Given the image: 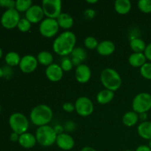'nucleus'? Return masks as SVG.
Instances as JSON below:
<instances>
[{
	"label": "nucleus",
	"mask_w": 151,
	"mask_h": 151,
	"mask_svg": "<svg viewBox=\"0 0 151 151\" xmlns=\"http://www.w3.org/2000/svg\"><path fill=\"white\" fill-rule=\"evenodd\" d=\"M71 57L76 58L81 60V61H83L86 59L87 53L86 50L83 49L82 47H75L71 53Z\"/></svg>",
	"instance_id": "cd10ccee"
},
{
	"label": "nucleus",
	"mask_w": 151,
	"mask_h": 151,
	"mask_svg": "<svg viewBox=\"0 0 151 151\" xmlns=\"http://www.w3.org/2000/svg\"><path fill=\"white\" fill-rule=\"evenodd\" d=\"M86 2L88 4H95L98 2V0H86Z\"/></svg>",
	"instance_id": "a18cd8bd"
},
{
	"label": "nucleus",
	"mask_w": 151,
	"mask_h": 151,
	"mask_svg": "<svg viewBox=\"0 0 151 151\" xmlns=\"http://www.w3.org/2000/svg\"><path fill=\"white\" fill-rule=\"evenodd\" d=\"M16 1L14 0H0V7L6 8L7 10L15 8Z\"/></svg>",
	"instance_id": "72a5a7b5"
},
{
	"label": "nucleus",
	"mask_w": 151,
	"mask_h": 151,
	"mask_svg": "<svg viewBox=\"0 0 151 151\" xmlns=\"http://www.w3.org/2000/svg\"><path fill=\"white\" fill-rule=\"evenodd\" d=\"M37 60H38V63L44 66H48L53 63V60H54V57H53L52 54L50 52L44 51L40 52L38 54L36 57Z\"/></svg>",
	"instance_id": "b1692460"
},
{
	"label": "nucleus",
	"mask_w": 151,
	"mask_h": 151,
	"mask_svg": "<svg viewBox=\"0 0 151 151\" xmlns=\"http://www.w3.org/2000/svg\"><path fill=\"white\" fill-rule=\"evenodd\" d=\"M137 6L140 11L142 13H151V0H139L137 2Z\"/></svg>",
	"instance_id": "c85d7f7f"
},
{
	"label": "nucleus",
	"mask_w": 151,
	"mask_h": 151,
	"mask_svg": "<svg viewBox=\"0 0 151 151\" xmlns=\"http://www.w3.org/2000/svg\"><path fill=\"white\" fill-rule=\"evenodd\" d=\"M38 62L36 58L32 55H26L21 58L19 66L23 73L29 74L33 72L38 67Z\"/></svg>",
	"instance_id": "9b49d317"
},
{
	"label": "nucleus",
	"mask_w": 151,
	"mask_h": 151,
	"mask_svg": "<svg viewBox=\"0 0 151 151\" xmlns=\"http://www.w3.org/2000/svg\"><path fill=\"white\" fill-rule=\"evenodd\" d=\"M60 66L63 72H69V71L72 70L73 68V64H72L71 58L68 57H64L62 59Z\"/></svg>",
	"instance_id": "473e14b6"
},
{
	"label": "nucleus",
	"mask_w": 151,
	"mask_h": 151,
	"mask_svg": "<svg viewBox=\"0 0 151 151\" xmlns=\"http://www.w3.org/2000/svg\"><path fill=\"white\" fill-rule=\"evenodd\" d=\"M98 44L99 42L97 38L93 36H88L84 39V46L88 50H97Z\"/></svg>",
	"instance_id": "c756f323"
},
{
	"label": "nucleus",
	"mask_w": 151,
	"mask_h": 151,
	"mask_svg": "<svg viewBox=\"0 0 151 151\" xmlns=\"http://www.w3.org/2000/svg\"><path fill=\"white\" fill-rule=\"evenodd\" d=\"M44 13L42 7L38 4H32L25 13V18L31 24L41 22L44 19Z\"/></svg>",
	"instance_id": "f8f14e48"
},
{
	"label": "nucleus",
	"mask_w": 151,
	"mask_h": 151,
	"mask_svg": "<svg viewBox=\"0 0 151 151\" xmlns=\"http://www.w3.org/2000/svg\"><path fill=\"white\" fill-rule=\"evenodd\" d=\"M44 16L56 19L62 13V1L60 0H44L41 4Z\"/></svg>",
	"instance_id": "6e6552de"
},
{
	"label": "nucleus",
	"mask_w": 151,
	"mask_h": 151,
	"mask_svg": "<svg viewBox=\"0 0 151 151\" xmlns=\"http://www.w3.org/2000/svg\"><path fill=\"white\" fill-rule=\"evenodd\" d=\"M75 128V123L72 121H68L65 123L64 129L68 131H72Z\"/></svg>",
	"instance_id": "c9c22d12"
},
{
	"label": "nucleus",
	"mask_w": 151,
	"mask_h": 151,
	"mask_svg": "<svg viewBox=\"0 0 151 151\" xmlns=\"http://www.w3.org/2000/svg\"><path fill=\"white\" fill-rule=\"evenodd\" d=\"M75 111L81 116H90L94 112V104L87 97H80L75 103Z\"/></svg>",
	"instance_id": "9d476101"
},
{
	"label": "nucleus",
	"mask_w": 151,
	"mask_h": 151,
	"mask_svg": "<svg viewBox=\"0 0 151 151\" xmlns=\"http://www.w3.org/2000/svg\"><path fill=\"white\" fill-rule=\"evenodd\" d=\"M20 19L21 17L19 13L16 9L13 8L6 10L1 15L0 22L3 27L7 29H11L17 27Z\"/></svg>",
	"instance_id": "1a4fd4ad"
},
{
	"label": "nucleus",
	"mask_w": 151,
	"mask_h": 151,
	"mask_svg": "<svg viewBox=\"0 0 151 151\" xmlns=\"http://www.w3.org/2000/svg\"><path fill=\"white\" fill-rule=\"evenodd\" d=\"M85 16L86 18L88 19H92L95 16V11L93 9H87L85 11Z\"/></svg>",
	"instance_id": "4c0bfd02"
},
{
	"label": "nucleus",
	"mask_w": 151,
	"mask_h": 151,
	"mask_svg": "<svg viewBox=\"0 0 151 151\" xmlns=\"http://www.w3.org/2000/svg\"><path fill=\"white\" fill-rule=\"evenodd\" d=\"M71 60H72V64H73V66H75L77 67V66H80L81 64H82V61H81V60H79V59L76 58L71 57Z\"/></svg>",
	"instance_id": "79ce46f5"
},
{
	"label": "nucleus",
	"mask_w": 151,
	"mask_h": 151,
	"mask_svg": "<svg viewBox=\"0 0 151 151\" xmlns=\"http://www.w3.org/2000/svg\"><path fill=\"white\" fill-rule=\"evenodd\" d=\"M144 54L145 55L147 60H149L151 61V43L147 45L145 50L144 52Z\"/></svg>",
	"instance_id": "e433bc0d"
},
{
	"label": "nucleus",
	"mask_w": 151,
	"mask_h": 151,
	"mask_svg": "<svg viewBox=\"0 0 151 151\" xmlns=\"http://www.w3.org/2000/svg\"><path fill=\"white\" fill-rule=\"evenodd\" d=\"M63 71L60 65L58 63H52L46 68L45 74L47 78L52 82H58L60 81L63 76Z\"/></svg>",
	"instance_id": "ddd939ff"
},
{
	"label": "nucleus",
	"mask_w": 151,
	"mask_h": 151,
	"mask_svg": "<svg viewBox=\"0 0 151 151\" xmlns=\"http://www.w3.org/2000/svg\"><path fill=\"white\" fill-rule=\"evenodd\" d=\"M58 24L56 19L45 18L39 24V32L42 36L50 38L56 35L59 30Z\"/></svg>",
	"instance_id": "0eeeda50"
},
{
	"label": "nucleus",
	"mask_w": 151,
	"mask_h": 151,
	"mask_svg": "<svg viewBox=\"0 0 151 151\" xmlns=\"http://www.w3.org/2000/svg\"><path fill=\"white\" fill-rule=\"evenodd\" d=\"M31 25H32V24L26 18H22L20 19L19 24H18L17 28L21 32H27L30 29Z\"/></svg>",
	"instance_id": "7c9ffc66"
},
{
	"label": "nucleus",
	"mask_w": 151,
	"mask_h": 151,
	"mask_svg": "<svg viewBox=\"0 0 151 151\" xmlns=\"http://www.w3.org/2000/svg\"><path fill=\"white\" fill-rule=\"evenodd\" d=\"M19 136L18 134L15 132H12L10 135V141L13 142H19Z\"/></svg>",
	"instance_id": "58836bf2"
},
{
	"label": "nucleus",
	"mask_w": 151,
	"mask_h": 151,
	"mask_svg": "<svg viewBox=\"0 0 151 151\" xmlns=\"http://www.w3.org/2000/svg\"><path fill=\"white\" fill-rule=\"evenodd\" d=\"M35 136L37 143L43 147H50L54 145L58 137L54 128L49 125L38 127L35 131Z\"/></svg>",
	"instance_id": "20e7f679"
},
{
	"label": "nucleus",
	"mask_w": 151,
	"mask_h": 151,
	"mask_svg": "<svg viewBox=\"0 0 151 151\" xmlns=\"http://www.w3.org/2000/svg\"><path fill=\"white\" fill-rule=\"evenodd\" d=\"M139 116L137 113L134 111L126 112L122 116V122L127 127H133L138 122Z\"/></svg>",
	"instance_id": "5701e85b"
},
{
	"label": "nucleus",
	"mask_w": 151,
	"mask_h": 151,
	"mask_svg": "<svg viewBox=\"0 0 151 151\" xmlns=\"http://www.w3.org/2000/svg\"><path fill=\"white\" fill-rule=\"evenodd\" d=\"M137 133L141 138L146 140L151 139V122H142L137 128Z\"/></svg>",
	"instance_id": "aec40b11"
},
{
	"label": "nucleus",
	"mask_w": 151,
	"mask_h": 151,
	"mask_svg": "<svg viewBox=\"0 0 151 151\" xmlns=\"http://www.w3.org/2000/svg\"><path fill=\"white\" fill-rule=\"evenodd\" d=\"M18 142L24 148L29 149L35 147L37 143V140L34 134L26 132L19 136V139Z\"/></svg>",
	"instance_id": "f3484780"
},
{
	"label": "nucleus",
	"mask_w": 151,
	"mask_h": 151,
	"mask_svg": "<svg viewBox=\"0 0 151 151\" xmlns=\"http://www.w3.org/2000/svg\"><path fill=\"white\" fill-rule=\"evenodd\" d=\"M63 111H65L66 112H68V113H72L74 111H75V104L72 103H65L63 105Z\"/></svg>",
	"instance_id": "f704fd0d"
},
{
	"label": "nucleus",
	"mask_w": 151,
	"mask_h": 151,
	"mask_svg": "<svg viewBox=\"0 0 151 151\" xmlns=\"http://www.w3.org/2000/svg\"><path fill=\"white\" fill-rule=\"evenodd\" d=\"M1 105H0V112H1Z\"/></svg>",
	"instance_id": "8fccbe9b"
},
{
	"label": "nucleus",
	"mask_w": 151,
	"mask_h": 151,
	"mask_svg": "<svg viewBox=\"0 0 151 151\" xmlns=\"http://www.w3.org/2000/svg\"><path fill=\"white\" fill-rule=\"evenodd\" d=\"M125 151H133V150H125Z\"/></svg>",
	"instance_id": "3c124183"
},
{
	"label": "nucleus",
	"mask_w": 151,
	"mask_h": 151,
	"mask_svg": "<svg viewBox=\"0 0 151 151\" xmlns=\"http://www.w3.org/2000/svg\"><path fill=\"white\" fill-rule=\"evenodd\" d=\"M32 4V0H16L15 9L19 13H26Z\"/></svg>",
	"instance_id": "bb28decb"
},
{
	"label": "nucleus",
	"mask_w": 151,
	"mask_h": 151,
	"mask_svg": "<svg viewBox=\"0 0 151 151\" xmlns=\"http://www.w3.org/2000/svg\"><path fill=\"white\" fill-rule=\"evenodd\" d=\"M91 77V71L89 66L86 64H81L75 69V78L81 83H86Z\"/></svg>",
	"instance_id": "4468645a"
},
{
	"label": "nucleus",
	"mask_w": 151,
	"mask_h": 151,
	"mask_svg": "<svg viewBox=\"0 0 151 151\" xmlns=\"http://www.w3.org/2000/svg\"><path fill=\"white\" fill-rule=\"evenodd\" d=\"M56 145L63 150H70L75 146V140L69 134L63 133L58 135L56 139Z\"/></svg>",
	"instance_id": "2eb2a0df"
},
{
	"label": "nucleus",
	"mask_w": 151,
	"mask_h": 151,
	"mask_svg": "<svg viewBox=\"0 0 151 151\" xmlns=\"http://www.w3.org/2000/svg\"><path fill=\"white\" fill-rule=\"evenodd\" d=\"M100 81L106 89L114 91H117L122 85V78L115 69L106 68L100 74Z\"/></svg>",
	"instance_id": "7ed1b4c3"
},
{
	"label": "nucleus",
	"mask_w": 151,
	"mask_h": 151,
	"mask_svg": "<svg viewBox=\"0 0 151 151\" xmlns=\"http://www.w3.org/2000/svg\"><path fill=\"white\" fill-rule=\"evenodd\" d=\"M2 56H3V51H2V49H1V47H0V59H1V58H2Z\"/></svg>",
	"instance_id": "de8ad7c7"
},
{
	"label": "nucleus",
	"mask_w": 151,
	"mask_h": 151,
	"mask_svg": "<svg viewBox=\"0 0 151 151\" xmlns=\"http://www.w3.org/2000/svg\"><path fill=\"white\" fill-rule=\"evenodd\" d=\"M114 97V92L106 88L99 91L96 99L98 103L101 105H106L111 102Z\"/></svg>",
	"instance_id": "4be33fe9"
},
{
	"label": "nucleus",
	"mask_w": 151,
	"mask_h": 151,
	"mask_svg": "<svg viewBox=\"0 0 151 151\" xmlns=\"http://www.w3.org/2000/svg\"><path fill=\"white\" fill-rule=\"evenodd\" d=\"M53 112L51 108L45 104L36 106L32 109L29 118L33 125L38 127L47 125L52 121Z\"/></svg>",
	"instance_id": "f03ea898"
},
{
	"label": "nucleus",
	"mask_w": 151,
	"mask_h": 151,
	"mask_svg": "<svg viewBox=\"0 0 151 151\" xmlns=\"http://www.w3.org/2000/svg\"><path fill=\"white\" fill-rule=\"evenodd\" d=\"M148 147L151 149V139L149 140V142H148Z\"/></svg>",
	"instance_id": "09e8293b"
},
{
	"label": "nucleus",
	"mask_w": 151,
	"mask_h": 151,
	"mask_svg": "<svg viewBox=\"0 0 151 151\" xmlns=\"http://www.w3.org/2000/svg\"><path fill=\"white\" fill-rule=\"evenodd\" d=\"M81 151H97L95 149L93 148V147H89V146H86V147H84L81 149Z\"/></svg>",
	"instance_id": "c03bdc74"
},
{
	"label": "nucleus",
	"mask_w": 151,
	"mask_h": 151,
	"mask_svg": "<svg viewBox=\"0 0 151 151\" xmlns=\"http://www.w3.org/2000/svg\"><path fill=\"white\" fill-rule=\"evenodd\" d=\"M140 74L144 78L151 80V63H145L140 68Z\"/></svg>",
	"instance_id": "2f4dec72"
},
{
	"label": "nucleus",
	"mask_w": 151,
	"mask_h": 151,
	"mask_svg": "<svg viewBox=\"0 0 151 151\" xmlns=\"http://www.w3.org/2000/svg\"><path fill=\"white\" fill-rule=\"evenodd\" d=\"M4 77V72H3V69L2 68L0 67V78Z\"/></svg>",
	"instance_id": "49530a36"
},
{
	"label": "nucleus",
	"mask_w": 151,
	"mask_h": 151,
	"mask_svg": "<svg viewBox=\"0 0 151 151\" xmlns=\"http://www.w3.org/2000/svg\"><path fill=\"white\" fill-rule=\"evenodd\" d=\"M139 116L140 119H141L142 120V122H145V121H147V120H146V119H147V113L140 114L139 115Z\"/></svg>",
	"instance_id": "37998d69"
},
{
	"label": "nucleus",
	"mask_w": 151,
	"mask_h": 151,
	"mask_svg": "<svg viewBox=\"0 0 151 151\" xmlns=\"http://www.w3.org/2000/svg\"><path fill=\"white\" fill-rule=\"evenodd\" d=\"M130 47L134 52L144 53L147 45H146L145 42L141 38H134L130 41Z\"/></svg>",
	"instance_id": "393cba45"
},
{
	"label": "nucleus",
	"mask_w": 151,
	"mask_h": 151,
	"mask_svg": "<svg viewBox=\"0 0 151 151\" xmlns=\"http://www.w3.org/2000/svg\"><path fill=\"white\" fill-rule=\"evenodd\" d=\"M54 130L56 134H57V135H59V134H61L63 133V131L64 130V127L60 125H57L54 127Z\"/></svg>",
	"instance_id": "ea45409f"
},
{
	"label": "nucleus",
	"mask_w": 151,
	"mask_h": 151,
	"mask_svg": "<svg viewBox=\"0 0 151 151\" xmlns=\"http://www.w3.org/2000/svg\"><path fill=\"white\" fill-rule=\"evenodd\" d=\"M133 111L138 114L147 113L151 109V94L141 92L137 94L132 102Z\"/></svg>",
	"instance_id": "423d86ee"
},
{
	"label": "nucleus",
	"mask_w": 151,
	"mask_h": 151,
	"mask_svg": "<svg viewBox=\"0 0 151 151\" xmlns=\"http://www.w3.org/2000/svg\"><path fill=\"white\" fill-rule=\"evenodd\" d=\"M147 60L144 53H132L128 58V62L130 65L133 67L141 68L145 64Z\"/></svg>",
	"instance_id": "412c9836"
},
{
	"label": "nucleus",
	"mask_w": 151,
	"mask_h": 151,
	"mask_svg": "<svg viewBox=\"0 0 151 151\" xmlns=\"http://www.w3.org/2000/svg\"><path fill=\"white\" fill-rule=\"evenodd\" d=\"M21 58H22L20 57L19 53L14 51H11L6 54L5 57H4V60L7 66L13 67V66H19L21 61Z\"/></svg>",
	"instance_id": "a878e982"
},
{
	"label": "nucleus",
	"mask_w": 151,
	"mask_h": 151,
	"mask_svg": "<svg viewBox=\"0 0 151 151\" xmlns=\"http://www.w3.org/2000/svg\"><path fill=\"white\" fill-rule=\"evenodd\" d=\"M131 1L130 0H116L114 1V10L120 15H125L131 10Z\"/></svg>",
	"instance_id": "6ab92c4d"
},
{
	"label": "nucleus",
	"mask_w": 151,
	"mask_h": 151,
	"mask_svg": "<svg viewBox=\"0 0 151 151\" xmlns=\"http://www.w3.org/2000/svg\"><path fill=\"white\" fill-rule=\"evenodd\" d=\"M9 125L13 132L19 135L27 132L29 128V120L23 114L16 112L12 114L9 117Z\"/></svg>",
	"instance_id": "39448f33"
},
{
	"label": "nucleus",
	"mask_w": 151,
	"mask_h": 151,
	"mask_svg": "<svg viewBox=\"0 0 151 151\" xmlns=\"http://www.w3.org/2000/svg\"><path fill=\"white\" fill-rule=\"evenodd\" d=\"M76 35L73 32L66 30L60 33L52 43L53 51L57 55L67 57L71 55L76 45Z\"/></svg>",
	"instance_id": "f257e3e1"
},
{
	"label": "nucleus",
	"mask_w": 151,
	"mask_h": 151,
	"mask_svg": "<svg viewBox=\"0 0 151 151\" xmlns=\"http://www.w3.org/2000/svg\"><path fill=\"white\" fill-rule=\"evenodd\" d=\"M135 151H151V149L148 147V145H142L139 146Z\"/></svg>",
	"instance_id": "a19ab883"
},
{
	"label": "nucleus",
	"mask_w": 151,
	"mask_h": 151,
	"mask_svg": "<svg viewBox=\"0 0 151 151\" xmlns=\"http://www.w3.org/2000/svg\"><path fill=\"white\" fill-rule=\"evenodd\" d=\"M59 27L64 29H70L74 24V19L70 14L67 13H60V16L56 19Z\"/></svg>",
	"instance_id": "a211bd4d"
},
{
	"label": "nucleus",
	"mask_w": 151,
	"mask_h": 151,
	"mask_svg": "<svg viewBox=\"0 0 151 151\" xmlns=\"http://www.w3.org/2000/svg\"><path fill=\"white\" fill-rule=\"evenodd\" d=\"M116 50V46L113 41L105 40L99 43L97 51L99 55L103 56H109L113 54Z\"/></svg>",
	"instance_id": "dca6fc26"
}]
</instances>
